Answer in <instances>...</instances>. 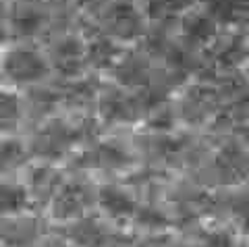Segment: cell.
Wrapping results in <instances>:
<instances>
[{
    "label": "cell",
    "mask_w": 249,
    "mask_h": 247,
    "mask_svg": "<svg viewBox=\"0 0 249 247\" xmlns=\"http://www.w3.org/2000/svg\"><path fill=\"white\" fill-rule=\"evenodd\" d=\"M25 189L34 202H52V197L60 189V175L52 166H36L27 175Z\"/></svg>",
    "instance_id": "52a82bcc"
},
{
    "label": "cell",
    "mask_w": 249,
    "mask_h": 247,
    "mask_svg": "<svg viewBox=\"0 0 249 247\" xmlns=\"http://www.w3.org/2000/svg\"><path fill=\"white\" fill-rule=\"evenodd\" d=\"M142 112V100L131 98L119 89L104 94L100 100V114L108 123H131Z\"/></svg>",
    "instance_id": "8992f818"
},
{
    "label": "cell",
    "mask_w": 249,
    "mask_h": 247,
    "mask_svg": "<svg viewBox=\"0 0 249 247\" xmlns=\"http://www.w3.org/2000/svg\"><path fill=\"white\" fill-rule=\"evenodd\" d=\"M89 202H91V194L85 185L79 183L60 185L56 195L52 197V216L62 222H73L77 218H83Z\"/></svg>",
    "instance_id": "277c9868"
},
{
    "label": "cell",
    "mask_w": 249,
    "mask_h": 247,
    "mask_svg": "<svg viewBox=\"0 0 249 247\" xmlns=\"http://www.w3.org/2000/svg\"><path fill=\"white\" fill-rule=\"evenodd\" d=\"M104 247H131V245L124 243V241H110V239H108V243Z\"/></svg>",
    "instance_id": "4316f807"
},
{
    "label": "cell",
    "mask_w": 249,
    "mask_h": 247,
    "mask_svg": "<svg viewBox=\"0 0 249 247\" xmlns=\"http://www.w3.org/2000/svg\"><path fill=\"white\" fill-rule=\"evenodd\" d=\"M183 35L191 44H208L216 35V21L208 13H191L183 21Z\"/></svg>",
    "instance_id": "4fadbf2b"
},
{
    "label": "cell",
    "mask_w": 249,
    "mask_h": 247,
    "mask_svg": "<svg viewBox=\"0 0 249 247\" xmlns=\"http://www.w3.org/2000/svg\"><path fill=\"white\" fill-rule=\"evenodd\" d=\"M83 135L81 129H75L62 121H52L40 129L31 141V154L44 160H56L73 148Z\"/></svg>",
    "instance_id": "7a4b0ae2"
},
{
    "label": "cell",
    "mask_w": 249,
    "mask_h": 247,
    "mask_svg": "<svg viewBox=\"0 0 249 247\" xmlns=\"http://www.w3.org/2000/svg\"><path fill=\"white\" fill-rule=\"evenodd\" d=\"M19 114H21L19 98L15 96V94L0 91V131L11 129L15 123H17Z\"/></svg>",
    "instance_id": "ffe728a7"
},
{
    "label": "cell",
    "mask_w": 249,
    "mask_h": 247,
    "mask_svg": "<svg viewBox=\"0 0 249 247\" xmlns=\"http://www.w3.org/2000/svg\"><path fill=\"white\" fill-rule=\"evenodd\" d=\"M67 237L77 247H104L110 239L102 222L96 218H85V216L71 222Z\"/></svg>",
    "instance_id": "ba28073f"
},
{
    "label": "cell",
    "mask_w": 249,
    "mask_h": 247,
    "mask_svg": "<svg viewBox=\"0 0 249 247\" xmlns=\"http://www.w3.org/2000/svg\"><path fill=\"white\" fill-rule=\"evenodd\" d=\"M208 15L214 21H231L237 17V13L247 4V0H206Z\"/></svg>",
    "instance_id": "d6986e66"
},
{
    "label": "cell",
    "mask_w": 249,
    "mask_h": 247,
    "mask_svg": "<svg viewBox=\"0 0 249 247\" xmlns=\"http://www.w3.org/2000/svg\"><path fill=\"white\" fill-rule=\"evenodd\" d=\"M129 162L127 154L116 143H98L93 150L83 154L81 164L88 168H100V171H119Z\"/></svg>",
    "instance_id": "30bf717a"
},
{
    "label": "cell",
    "mask_w": 249,
    "mask_h": 247,
    "mask_svg": "<svg viewBox=\"0 0 249 247\" xmlns=\"http://www.w3.org/2000/svg\"><path fill=\"white\" fill-rule=\"evenodd\" d=\"M29 194L25 185L0 181V218L23 214L29 208Z\"/></svg>",
    "instance_id": "7c38bea8"
},
{
    "label": "cell",
    "mask_w": 249,
    "mask_h": 247,
    "mask_svg": "<svg viewBox=\"0 0 249 247\" xmlns=\"http://www.w3.org/2000/svg\"><path fill=\"white\" fill-rule=\"evenodd\" d=\"M58 104V96L50 89H31L27 98V108L31 110L34 117H46L50 114Z\"/></svg>",
    "instance_id": "ac0fdd59"
},
{
    "label": "cell",
    "mask_w": 249,
    "mask_h": 247,
    "mask_svg": "<svg viewBox=\"0 0 249 247\" xmlns=\"http://www.w3.org/2000/svg\"><path fill=\"white\" fill-rule=\"evenodd\" d=\"M191 4V0H150L147 13L152 19H168L173 15H178Z\"/></svg>",
    "instance_id": "44dd1931"
},
{
    "label": "cell",
    "mask_w": 249,
    "mask_h": 247,
    "mask_svg": "<svg viewBox=\"0 0 249 247\" xmlns=\"http://www.w3.org/2000/svg\"><path fill=\"white\" fill-rule=\"evenodd\" d=\"M85 58V46L83 42L75 40V37H65L52 48V60L54 67L65 75H75L79 73Z\"/></svg>",
    "instance_id": "9c48e42d"
},
{
    "label": "cell",
    "mask_w": 249,
    "mask_h": 247,
    "mask_svg": "<svg viewBox=\"0 0 249 247\" xmlns=\"http://www.w3.org/2000/svg\"><path fill=\"white\" fill-rule=\"evenodd\" d=\"M0 247H2V245H0Z\"/></svg>",
    "instance_id": "f1b7e54d"
},
{
    "label": "cell",
    "mask_w": 249,
    "mask_h": 247,
    "mask_svg": "<svg viewBox=\"0 0 249 247\" xmlns=\"http://www.w3.org/2000/svg\"><path fill=\"white\" fill-rule=\"evenodd\" d=\"M114 77L121 86L142 88L147 81V63L142 56H127L114 67Z\"/></svg>",
    "instance_id": "5bb4252c"
},
{
    "label": "cell",
    "mask_w": 249,
    "mask_h": 247,
    "mask_svg": "<svg viewBox=\"0 0 249 247\" xmlns=\"http://www.w3.org/2000/svg\"><path fill=\"white\" fill-rule=\"evenodd\" d=\"M25 154L27 152L21 141L2 137L0 140V176L17 171L23 162H25Z\"/></svg>",
    "instance_id": "e0dca14e"
},
{
    "label": "cell",
    "mask_w": 249,
    "mask_h": 247,
    "mask_svg": "<svg viewBox=\"0 0 249 247\" xmlns=\"http://www.w3.org/2000/svg\"><path fill=\"white\" fill-rule=\"evenodd\" d=\"M93 98V89L89 81H77L73 86H69L67 94H65V102L71 106H85L89 104Z\"/></svg>",
    "instance_id": "7402d4cb"
},
{
    "label": "cell",
    "mask_w": 249,
    "mask_h": 247,
    "mask_svg": "<svg viewBox=\"0 0 249 247\" xmlns=\"http://www.w3.org/2000/svg\"><path fill=\"white\" fill-rule=\"evenodd\" d=\"M2 71L13 83L29 86L44 79L48 73V63L37 50L27 46H15L4 54Z\"/></svg>",
    "instance_id": "6da1fadb"
},
{
    "label": "cell",
    "mask_w": 249,
    "mask_h": 247,
    "mask_svg": "<svg viewBox=\"0 0 249 247\" xmlns=\"http://www.w3.org/2000/svg\"><path fill=\"white\" fill-rule=\"evenodd\" d=\"M2 44H4V32L0 29V46H2Z\"/></svg>",
    "instance_id": "83f0119b"
},
{
    "label": "cell",
    "mask_w": 249,
    "mask_h": 247,
    "mask_svg": "<svg viewBox=\"0 0 249 247\" xmlns=\"http://www.w3.org/2000/svg\"><path fill=\"white\" fill-rule=\"evenodd\" d=\"M218 171L222 173L224 181H239L249 173V160L241 150L227 148L218 156Z\"/></svg>",
    "instance_id": "2e32d148"
},
{
    "label": "cell",
    "mask_w": 249,
    "mask_h": 247,
    "mask_svg": "<svg viewBox=\"0 0 249 247\" xmlns=\"http://www.w3.org/2000/svg\"><path fill=\"white\" fill-rule=\"evenodd\" d=\"M44 229L34 216L15 214L0 218V245L2 247H34L42 239Z\"/></svg>",
    "instance_id": "3957f363"
},
{
    "label": "cell",
    "mask_w": 249,
    "mask_h": 247,
    "mask_svg": "<svg viewBox=\"0 0 249 247\" xmlns=\"http://www.w3.org/2000/svg\"><path fill=\"white\" fill-rule=\"evenodd\" d=\"M237 216H239V222H241V229H243V233L249 235V199H245V202L239 204Z\"/></svg>",
    "instance_id": "484cf974"
},
{
    "label": "cell",
    "mask_w": 249,
    "mask_h": 247,
    "mask_svg": "<svg viewBox=\"0 0 249 247\" xmlns=\"http://www.w3.org/2000/svg\"><path fill=\"white\" fill-rule=\"evenodd\" d=\"M40 27H42V15H37L36 11H25L15 19V29H17L19 35H34Z\"/></svg>",
    "instance_id": "603a6c76"
},
{
    "label": "cell",
    "mask_w": 249,
    "mask_h": 247,
    "mask_svg": "<svg viewBox=\"0 0 249 247\" xmlns=\"http://www.w3.org/2000/svg\"><path fill=\"white\" fill-rule=\"evenodd\" d=\"M98 204L102 206V210L110 216L112 220H124L131 218L135 214V202L127 191H123L119 187H102L98 191Z\"/></svg>",
    "instance_id": "8fae6325"
},
{
    "label": "cell",
    "mask_w": 249,
    "mask_h": 247,
    "mask_svg": "<svg viewBox=\"0 0 249 247\" xmlns=\"http://www.w3.org/2000/svg\"><path fill=\"white\" fill-rule=\"evenodd\" d=\"M204 247H235V241L227 233H214L208 237Z\"/></svg>",
    "instance_id": "d4e9b609"
},
{
    "label": "cell",
    "mask_w": 249,
    "mask_h": 247,
    "mask_svg": "<svg viewBox=\"0 0 249 247\" xmlns=\"http://www.w3.org/2000/svg\"><path fill=\"white\" fill-rule=\"evenodd\" d=\"M119 46H116L108 35H100L96 37L88 48H85V58L89 60V65H93L96 69H106L112 67L119 58Z\"/></svg>",
    "instance_id": "9a60e30c"
},
{
    "label": "cell",
    "mask_w": 249,
    "mask_h": 247,
    "mask_svg": "<svg viewBox=\"0 0 249 247\" xmlns=\"http://www.w3.org/2000/svg\"><path fill=\"white\" fill-rule=\"evenodd\" d=\"M106 29L119 40H135L143 32L142 15L131 4H114L106 15Z\"/></svg>",
    "instance_id": "5b68a950"
},
{
    "label": "cell",
    "mask_w": 249,
    "mask_h": 247,
    "mask_svg": "<svg viewBox=\"0 0 249 247\" xmlns=\"http://www.w3.org/2000/svg\"><path fill=\"white\" fill-rule=\"evenodd\" d=\"M137 218H139V225H143L147 229H162V227H166V218L158 210H154V208H143V210L137 214Z\"/></svg>",
    "instance_id": "cb8c5ba5"
}]
</instances>
